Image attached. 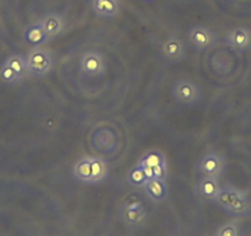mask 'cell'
Segmentation results:
<instances>
[{"instance_id": "1", "label": "cell", "mask_w": 251, "mask_h": 236, "mask_svg": "<svg viewBox=\"0 0 251 236\" xmlns=\"http://www.w3.org/2000/svg\"><path fill=\"white\" fill-rule=\"evenodd\" d=\"M25 59L28 76H32V78H43L48 75L53 68V57L50 50L46 48H32L25 55Z\"/></svg>"}, {"instance_id": "2", "label": "cell", "mask_w": 251, "mask_h": 236, "mask_svg": "<svg viewBox=\"0 0 251 236\" xmlns=\"http://www.w3.org/2000/svg\"><path fill=\"white\" fill-rule=\"evenodd\" d=\"M118 216L126 226L137 228V226L142 225L143 221L146 220L147 211L143 206V202L136 196L133 198H128L125 202Z\"/></svg>"}, {"instance_id": "3", "label": "cell", "mask_w": 251, "mask_h": 236, "mask_svg": "<svg viewBox=\"0 0 251 236\" xmlns=\"http://www.w3.org/2000/svg\"><path fill=\"white\" fill-rule=\"evenodd\" d=\"M79 71L85 76H101L106 73L107 63L106 59L98 50H88L79 58Z\"/></svg>"}, {"instance_id": "4", "label": "cell", "mask_w": 251, "mask_h": 236, "mask_svg": "<svg viewBox=\"0 0 251 236\" xmlns=\"http://www.w3.org/2000/svg\"><path fill=\"white\" fill-rule=\"evenodd\" d=\"M226 170V159L218 153H207L197 163V171L202 177L221 179Z\"/></svg>"}, {"instance_id": "5", "label": "cell", "mask_w": 251, "mask_h": 236, "mask_svg": "<svg viewBox=\"0 0 251 236\" xmlns=\"http://www.w3.org/2000/svg\"><path fill=\"white\" fill-rule=\"evenodd\" d=\"M173 96L176 102L183 106L196 105L201 98V89L195 81L182 79L174 86Z\"/></svg>"}, {"instance_id": "6", "label": "cell", "mask_w": 251, "mask_h": 236, "mask_svg": "<svg viewBox=\"0 0 251 236\" xmlns=\"http://www.w3.org/2000/svg\"><path fill=\"white\" fill-rule=\"evenodd\" d=\"M187 41L196 52H206L214 47L217 43V37L213 31L206 26H195L190 28L187 33Z\"/></svg>"}, {"instance_id": "7", "label": "cell", "mask_w": 251, "mask_h": 236, "mask_svg": "<svg viewBox=\"0 0 251 236\" xmlns=\"http://www.w3.org/2000/svg\"><path fill=\"white\" fill-rule=\"evenodd\" d=\"M161 57L166 63H177L185 59L186 48L182 41L175 35H170L163 41Z\"/></svg>"}, {"instance_id": "8", "label": "cell", "mask_w": 251, "mask_h": 236, "mask_svg": "<svg viewBox=\"0 0 251 236\" xmlns=\"http://www.w3.org/2000/svg\"><path fill=\"white\" fill-rule=\"evenodd\" d=\"M226 42L238 52H246L251 48V30L244 26L233 28L226 35Z\"/></svg>"}, {"instance_id": "9", "label": "cell", "mask_w": 251, "mask_h": 236, "mask_svg": "<svg viewBox=\"0 0 251 236\" xmlns=\"http://www.w3.org/2000/svg\"><path fill=\"white\" fill-rule=\"evenodd\" d=\"M222 186L218 179L213 177H202L197 184L196 193L199 198L203 202H214L216 203L217 197L221 192Z\"/></svg>"}, {"instance_id": "10", "label": "cell", "mask_w": 251, "mask_h": 236, "mask_svg": "<svg viewBox=\"0 0 251 236\" xmlns=\"http://www.w3.org/2000/svg\"><path fill=\"white\" fill-rule=\"evenodd\" d=\"M23 38L24 42L27 46H30L31 48L42 47V46L46 45L48 41H50V38L48 37L46 31L43 30L40 21L26 26V28L24 30L23 33Z\"/></svg>"}, {"instance_id": "11", "label": "cell", "mask_w": 251, "mask_h": 236, "mask_svg": "<svg viewBox=\"0 0 251 236\" xmlns=\"http://www.w3.org/2000/svg\"><path fill=\"white\" fill-rule=\"evenodd\" d=\"M40 24L42 25L43 30L46 31V33H47V36L50 40L57 37V36H59L60 33H63L64 30H66L64 19H63L59 14L55 13L46 14V15L40 20Z\"/></svg>"}, {"instance_id": "12", "label": "cell", "mask_w": 251, "mask_h": 236, "mask_svg": "<svg viewBox=\"0 0 251 236\" xmlns=\"http://www.w3.org/2000/svg\"><path fill=\"white\" fill-rule=\"evenodd\" d=\"M91 9L98 16L113 19L121 13L120 0H91Z\"/></svg>"}, {"instance_id": "13", "label": "cell", "mask_w": 251, "mask_h": 236, "mask_svg": "<svg viewBox=\"0 0 251 236\" xmlns=\"http://www.w3.org/2000/svg\"><path fill=\"white\" fill-rule=\"evenodd\" d=\"M74 180L83 185H91V156H84L76 160L72 168Z\"/></svg>"}, {"instance_id": "14", "label": "cell", "mask_w": 251, "mask_h": 236, "mask_svg": "<svg viewBox=\"0 0 251 236\" xmlns=\"http://www.w3.org/2000/svg\"><path fill=\"white\" fill-rule=\"evenodd\" d=\"M143 189H146V193L149 197V199L155 202V203H161L168 197V186H166L165 181L151 179L147 181Z\"/></svg>"}, {"instance_id": "15", "label": "cell", "mask_w": 251, "mask_h": 236, "mask_svg": "<svg viewBox=\"0 0 251 236\" xmlns=\"http://www.w3.org/2000/svg\"><path fill=\"white\" fill-rule=\"evenodd\" d=\"M108 177V165L105 160L91 156V185H98L106 181Z\"/></svg>"}, {"instance_id": "16", "label": "cell", "mask_w": 251, "mask_h": 236, "mask_svg": "<svg viewBox=\"0 0 251 236\" xmlns=\"http://www.w3.org/2000/svg\"><path fill=\"white\" fill-rule=\"evenodd\" d=\"M251 209V203L248 198V194L244 192L239 198H236L228 208H226L224 211L226 212L230 215L236 216V218H240V216L246 215V214L250 212Z\"/></svg>"}, {"instance_id": "17", "label": "cell", "mask_w": 251, "mask_h": 236, "mask_svg": "<svg viewBox=\"0 0 251 236\" xmlns=\"http://www.w3.org/2000/svg\"><path fill=\"white\" fill-rule=\"evenodd\" d=\"M4 62H6V63H8L9 66L14 69V71H15L16 75L19 76L20 81H24L28 76L25 55L11 54V55H9V57L6 58Z\"/></svg>"}, {"instance_id": "18", "label": "cell", "mask_w": 251, "mask_h": 236, "mask_svg": "<svg viewBox=\"0 0 251 236\" xmlns=\"http://www.w3.org/2000/svg\"><path fill=\"white\" fill-rule=\"evenodd\" d=\"M243 193L244 191L235 189V187H226V189L222 187L221 192H219L218 197H217L216 203L219 204L223 209H226L228 208V207L230 206L236 198H239Z\"/></svg>"}, {"instance_id": "19", "label": "cell", "mask_w": 251, "mask_h": 236, "mask_svg": "<svg viewBox=\"0 0 251 236\" xmlns=\"http://www.w3.org/2000/svg\"><path fill=\"white\" fill-rule=\"evenodd\" d=\"M141 166H149V167H155L158 165H165L166 159L161 151L159 150H149L148 153L144 154L139 160Z\"/></svg>"}, {"instance_id": "20", "label": "cell", "mask_w": 251, "mask_h": 236, "mask_svg": "<svg viewBox=\"0 0 251 236\" xmlns=\"http://www.w3.org/2000/svg\"><path fill=\"white\" fill-rule=\"evenodd\" d=\"M127 181H128V184L131 186L137 187V189H141V187L146 186L148 179L144 175L143 168H142V166L139 164H137L136 166H133L129 170L128 175H127Z\"/></svg>"}, {"instance_id": "21", "label": "cell", "mask_w": 251, "mask_h": 236, "mask_svg": "<svg viewBox=\"0 0 251 236\" xmlns=\"http://www.w3.org/2000/svg\"><path fill=\"white\" fill-rule=\"evenodd\" d=\"M0 81L4 84H9V85L21 83L14 69L6 62H3V64L0 66Z\"/></svg>"}, {"instance_id": "22", "label": "cell", "mask_w": 251, "mask_h": 236, "mask_svg": "<svg viewBox=\"0 0 251 236\" xmlns=\"http://www.w3.org/2000/svg\"><path fill=\"white\" fill-rule=\"evenodd\" d=\"M214 236H243L240 226L234 221H228L224 223L217 229Z\"/></svg>"}, {"instance_id": "23", "label": "cell", "mask_w": 251, "mask_h": 236, "mask_svg": "<svg viewBox=\"0 0 251 236\" xmlns=\"http://www.w3.org/2000/svg\"><path fill=\"white\" fill-rule=\"evenodd\" d=\"M154 171V179L160 180V181H165L166 177H168V167L165 165H158L155 167H153Z\"/></svg>"}, {"instance_id": "24", "label": "cell", "mask_w": 251, "mask_h": 236, "mask_svg": "<svg viewBox=\"0 0 251 236\" xmlns=\"http://www.w3.org/2000/svg\"><path fill=\"white\" fill-rule=\"evenodd\" d=\"M142 168H143L144 171V175H146V177L149 180L154 179V171H153V167H149V166H142Z\"/></svg>"}]
</instances>
